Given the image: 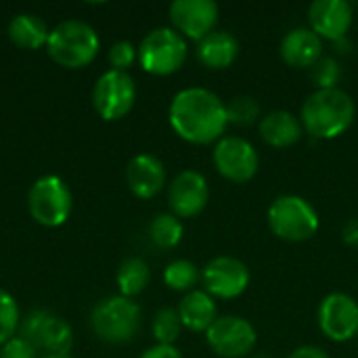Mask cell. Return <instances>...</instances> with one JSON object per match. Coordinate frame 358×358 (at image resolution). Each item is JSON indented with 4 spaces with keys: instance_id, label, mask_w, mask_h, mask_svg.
Wrapping results in <instances>:
<instances>
[{
    "instance_id": "4fadbf2b",
    "label": "cell",
    "mask_w": 358,
    "mask_h": 358,
    "mask_svg": "<svg viewBox=\"0 0 358 358\" xmlns=\"http://www.w3.org/2000/svg\"><path fill=\"white\" fill-rule=\"evenodd\" d=\"M317 323L321 334L336 344L355 340L358 336V302L342 292L325 296L317 310Z\"/></svg>"
},
{
    "instance_id": "30bf717a",
    "label": "cell",
    "mask_w": 358,
    "mask_h": 358,
    "mask_svg": "<svg viewBox=\"0 0 358 358\" xmlns=\"http://www.w3.org/2000/svg\"><path fill=\"white\" fill-rule=\"evenodd\" d=\"M206 342L216 357L243 358L254 355L258 344V331L248 319L224 315L218 317L214 325L206 331Z\"/></svg>"
},
{
    "instance_id": "83f0119b",
    "label": "cell",
    "mask_w": 358,
    "mask_h": 358,
    "mask_svg": "<svg viewBox=\"0 0 358 358\" xmlns=\"http://www.w3.org/2000/svg\"><path fill=\"white\" fill-rule=\"evenodd\" d=\"M17 327H19V306L8 292L0 289V346L6 344L10 338H15Z\"/></svg>"
},
{
    "instance_id": "d6986e66",
    "label": "cell",
    "mask_w": 358,
    "mask_h": 358,
    "mask_svg": "<svg viewBox=\"0 0 358 358\" xmlns=\"http://www.w3.org/2000/svg\"><path fill=\"white\" fill-rule=\"evenodd\" d=\"M241 52V44L235 34L227 29H214L197 42V61L208 69H229Z\"/></svg>"
},
{
    "instance_id": "8fae6325",
    "label": "cell",
    "mask_w": 358,
    "mask_h": 358,
    "mask_svg": "<svg viewBox=\"0 0 358 358\" xmlns=\"http://www.w3.org/2000/svg\"><path fill=\"white\" fill-rule=\"evenodd\" d=\"M21 338H25L36 350L48 352V357L67 355L73 346L71 327L48 310H34L21 323Z\"/></svg>"
},
{
    "instance_id": "ba28073f",
    "label": "cell",
    "mask_w": 358,
    "mask_h": 358,
    "mask_svg": "<svg viewBox=\"0 0 358 358\" xmlns=\"http://www.w3.org/2000/svg\"><path fill=\"white\" fill-rule=\"evenodd\" d=\"M136 101V84L128 71H105L92 88V107L105 122L126 117Z\"/></svg>"
},
{
    "instance_id": "5bb4252c",
    "label": "cell",
    "mask_w": 358,
    "mask_h": 358,
    "mask_svg": "<svg viewBox=\"0 0 358 358\" xmlns=\"http://www.w3.org/2000/svg\"><path fill=\"white\" fill-rule=\"evenodd\" d=\"M172 29L185 40H203L212 34L220 19V8L214 0H174L168 8Z\"/></svg>"
},
{
    "instance_id": "4dcf8cb0",
    "label": "cell",
    "mask_w": 358,
    "mask_h": 358,
    "mask_svg": "<svg viewBox=\"0 0 358 358\" xmlns=\"http://www.w3.org/2000/svg\"><path fill=\"white\" fill-rule=\"evenodd\" d=\"M0 358H38V350L25 338L17 336L0 346Z\"/></svg>"
},
{
    "instance_id": "3957f363",
    "label": "cell",
    "mask_w": 358,
    "mask_h": 358,
    "mask_svg": "<svg viewBox=\"0 0 358 358\" xmlns=\"http://www.w3.org/2000/svg\"><path fill=\"white\" fill-rule=\"evenodd\" d=\"M266 224L271 233L287 243H304L313 239L321 227L315 206L300 195H279L266 210Z\"/></svg>"
},
{
    "instance_id": "8992f818",
    "label": "cell",
    "mask_w": 358,
    "mask_h": 358,
    "mask_svg": "<svg viewBox=\"0 0 358 358\" xmlns=\"http://www.w3.org/2000/svg\"><path fill=\"white\" fill-rule=\"evenodd\" d=\"M189 57V42L172 27L151 29L138 44V63L151 76L176 73Z\"/></svg>"
},
{
    "instance_id": "ffe728a7",
    "label": "cell",
    "mask_w": 358,
    "mask_h": 358,
    "mask_svg": "<svg viewBox=\"0 0 358 358\" xmlns=\"http://www.w3.org/2000/svg\"><path fill=\"white\" fill-rule=\"evenodd\" d=\"M258 132H260V138L268 147L287 149L302 138L304 128H302L300 115H294L292 111H285V109H277L260 117Z\"/></svg>"
},
{
    "instance_id": "7a4b0ae2",
    "label": "cell",
    "mask_w": 358,
    "mask_h": 358,
    "mask_svg": "<svg viewBox=\"0 0 358 358\" xmlns=\"http://www.w3.org/2000/svg\"><path fill=\"white\" fill-rule=\"evenodd\" d=\"M357 120V103L342 88L310 92L300 109V122L306 134L317 141H334L346 134Z\"/></svg>"
},
{
    "instance_id": "f1b7e54d",
    "label": "cell",
    "mask_w": 358,
    "mask_h": 358,
    "mask_svg": "<svg viewBox=\"0 0 358 358\" xmlns=\"http://www.w3.org/2000/svg\"><path fill=\"white\" fill-rule=\"evenodd\" d=\"M313 82L317 86V90H327V88H338L340 76H342V67L334 57L323 55L310 69Z\"/></svg>"
},
{
    "instance_id": "ac0fdd59",
    "label": "cell",
    "mask_w": 358,
    "mask_h": 358,
    "mask_svg": "<svg viewBox=\"0 0 358 358\" xmlns=\"http://www.w3.org/2000/svg\"><path fill=\"white\" fill-rule=\"evenodd\" d=\"M279 52L285 65L294 69H313L323 57V40L310 27H294L283 36Z\"/></svg>"
},
{
    "instance_id": "9c48e42d",
    "label": "cell",
    "mask_w": 358,
    "mask_h": 358,
    "mask_svg": "<svg viewBox=\"0 0 358 358\" xmlns=\"http://www.w3.org/2000/svg\"><path fill=\"white\" fill-rule=\"evenodd\" d=\"M216 172L235 185L250 182L260 170V155L256 147L241 136H222L212 151Z\"/></svg>"
},
{
    "instance_id": "2e32d148",
    "label": "cell",
    "mask_w": 358,
    "mask_h": 358,
    "mask_svg": "<svg viewBox=\"0 0 358 358\" xmlns=\"http://www.w3.org/2000/svg\"><path fill=\"white\" fill-rule=\"evenodd\" d=\"M355 21V8L346 0H315L308 6V27L323 40L340 44Z\"/></svg>"
},
{
    "instance_id": "f546056e",
    "label": "cell",
    "mask_w": 358,
    "mask_h": 358,
    "mask_svg": "<svg viewBox=\"0 0 358 358\" xmlns=\"http://www.w3.org/2000/svg\"><path fill=\"white\" fill-rule=\"evenodd\" d=\"M107 59H109L111 69H115V71H126V69L132 67V63L138 59V48H136L132 42H128V40H120V42H115V44L109 48Z\"/></svg>"
},
{
    "instance_id": "484cf974",
    "label": "cell",
    "mask_w": 358,
    "mask_h": 358,
    "mask_svg": "<svg viewBox=\"0 0 358 358\" xmlns=\"http://www.w3.org/2000/svg\"><path fill=\"white\" fill-rule=\"evenodd\" d=\"M151 331H153V338H155L157 344L174 346V342L180 338V331H182L178 310L176 308L157 310L155 317H153V323H151Z\"/></svg>"
},
{
    "instance_id": "277c9868",
    "label": "cell",
    "mask_w": 358,
    "mask_h": 358,
    "mask_svg": "<svg viewBox=\"0 0 358 358\" xmlns=\"http://www.w3.org/2000/svg\"><path fill=\"white\" fill-rule=\"evenodd\" d=\"M101 48L99 34L92 25L78 19H67L55 25L48 34L46 50L50 59L67 69H80L94 61Z\"/></svg>"
},
{
    "instance_id": "cb8c5ba5",
    "label": "cell",
    "mask_w": 358,
    "mask_h": 358,
    "mask_svg": "<svg viewBox=\"0 0 358 358\" xmlns=\"http://www.w3.org/2000/svg\"><path fill=\"white\" fill-rule=\"evenodd\" d=\"M185 227L182 220L176 218L174 214H157L149 222V239L162 248V250H172L182 241Z\"/></svg>"
},
{
    "instance_id": "e0dca14e",
    "label": "cell",
    "mask_w": 358,
    "mask_h": 358,
    "mask_svg": "<svg viewBox=\"0 0 358 358\" xmlns=\"http://www.w3.org/2000/svg\"><path fill=\"white\" fill-rule=\"evenodd\" d=\"M126 182L138 199H153L166 187V168L151 153L134 155L126 166Z\"/></svg>"
},
{
    "instance_id": "d4e9b609",
    "label": "cell",
    "mask_w": 358,
    "mask_h": 358,
    "mask_svg": "<svg viewBox=\"0 0 358 358\" xmlns=\"http://www.w3.org/2000/svg\"><path fill=\"white\" fill-rule=\"evenodd\" d=\"M201 279L199 268L185 258H178L174 262H170L164 271V283L172 289V292H182L189 294L195 289L197 281Z\"/></svg>"
},
{
    "instance_id": "6da1fadb",
    "label": "cell",
    "mask_w": 358,
    "mask_h": 358,
    "mask_svg": "<svg viewBox=\"0 0 358 358\" xmlns=\"http://www.w3.org/2000/svg\"><path fill=\"white\" fill-rule=\"evenodd\" d=\"M168 122L172 130L191 145L218 143L229 128L224 101L201 86L182 88L172 96Z\"/></svg>"
},
{
    "instance_id": "d6a6232c",
    "label": "cell",
    "mask_w": 358,
    "mask_h": 358,
    "mask_svg": "<svg viewBox=\"0 0 358 358\" xmlns=\"http://www.w3.org/2000/svg\"><path fill=\"white\" fill-rule=\"evenodd\" d=\"M342 241L348 248H358V218H352L342 229Z\"/></svg>"
},
{
    "instance_id": "d590c367",
    "label": "cell",
    "mask_w": 358,
    "mask_h": 358,
    "mask_svg": "<svg viewBox=\"0 0 358 358\" xmlns=\"http://www.w3.org/2000/svg\"><path fill=\"white\" fill-rule=\"evenodd\" d=\"M46 358H71L69 355H61V357H46Z\"/></svg>"
},
{
    "instance_id": "52a82bcc",
    "label": "cell",
    "mask_w": 358,
    "mask_h": 358,
    "mask_svg": "<svg viewBox=\"0 0 358 358\" xmlns=\"http://www.w3.org/2000/svg\"><path fill=\"white\" fill-rule=\"evenodd\" d=\"M27 208L38 224L55 229L67 222L73 208V197L63 178L48 174L31 185L27 193Z\"/></svg>"
},
{
    "instance_id": "836d02e7",
    "label": "cell",
    "mask_w": 358,
    "mask_h": 358,
    "mask_svg": "<svg viewBox=\"0 0 358 358\" xmlns=\"http://www.w3.org/2000/svg\"><path fill=\"white\" fill-rule=\"evenodd\" d=\"M287 358H329V355L323 350V348H319V346H300V348H296L292 355Z\"/></svg>"
},
{
    "instance_id": "9a60e30c",
    "label": "cell",
    "mask_w": 358,
    "mask_h": 358,
    "mask_svg": "<svg viewBox=\"0 0 358 358\" xmlns=\"http://www.w3.org/2000/svg\"><path fill=\"white\" fill-rule=\"evenodd\" d=\"M210 201V187L201 172L182 170L168 185V206L170 214L176 218H195L199 216Z\"/></svg>"
},
{
    "instance_id": "44dd1931",
    "label": "cell",
    "mask_w": 358,
    "mask_h": 358,
    "mask_svg": "<svg viewBox=\"0 0 358 358\" xmlns=\"http://www.w3.org/2000/svg\"><path fill=\"white\" fill-rule=\"evenodd\" d=\"M176 310H178L182 329H189L193 334H206L218 319L216 300L203 289H193L185 294Z\"/></svg>"
},
{
    "instance_id": "603a6c76",
    "label": "cell",
    "mask_w": 358,
    "mask_h": 358,
    "mask_svg": "<svg viewBox=\"0 0 358 358\" xmlns=\"http://www.w3.org/2000/svg\"><path fill=\"white\" fill-rule=\"evenodd\" d=\"M115 281H117L120 296L132 300L134 296L143 294L145 287L149 285L151 271H149V266H147L145 260H141V258H126L120 264V271H117Z\"/></svg>"
},
{
    "instance_id": "e575fe53",
    "label": "cell",
    "mask_w": 358,
    "mask_h": 358,
    "mask_svg": "<svg viewBox=\"0 0 358 358\" xmlns=\"http://www.w3.org/2000/svg\"><path fill=\"white\" fill-rule=\"evenodd\" d=\"M252 358H275V357H271L268 352H254V355H252Z\"/></svg>"
},
{
    "instance_id": "7c38bea8",
    "label": "cell",
    "mask_w": 358,
    "mask_h": 358,
    "mask_svg": "<svg viewBox=\"0 0 358 358\" xmlns=\"http://www.w3.org/2000/svg\"><path fill=\"white\" fill-rule=\"evenodd\" d=\"M252 275L243 260L233 256H216L201 271L203 292L214 300H235L250 287Z\"/></svg>"
},
{
    "instance_id": "7402d4cb",
    "label": "cell",
    "mask_w": 358,
    "mask_h": 358,
    "mask_svg": "<svg viewBox=\"0 0 358 358\" xmlns=\"http://www.w3.org/2000/svg\"><path fill=\"white\" fill-rule=\"evenodd\" d=\"M48 34L50 31H48L46 23L40 17L29 15V13H21L8 23V38L19 48L38 50V48L46 46Z\"/></svg>"
},
{
    "instance_id": "1f68e13d",
    "label": "cell",
    "mask_w": 358,
    "mask_h": 358,
    "mask_svg": "<svg viewBox=\"0 0 358 358\" xmlns=\"http://www.w3.org/2000/svg\"><path fill=\"white\" fill-rule=\"evenodd\" d=\"M138 358H182L180 350L176 346H164V344H155L151 348H147Z\"/></svg>"
},
{
    "instance_id": "4316f807",
    "label": "cell",
    "mask_w": 358,
    "mask_h": 358,
    "mask_svg": "<svg viewBox=\"0 0 358 358\" xmlns=\"http://www.w3.org/2000/svg\"><path fill=\"white\" fill-rule=\"evenodd\" d=\"M229 124L233 126H252L260 120V105L250 94H237L224 103Z\"/></svg>"
},
{
    "instance_id": "5b68a950",
    "label": "cell",
    "mask_w": 358,
    "mask_h": 358,
    "mask_svg": "<svg viewBox=\"0 0 358 358\" xmlns=\"http://www.w3.org/2000/svg\"><path fill=\"white\" fill-rule=\"evenodd\" d=\"M141 306L124 296L99 302L90 315L92 331L107 344H128L141 329Z\"/></svg>"
}]
</instances>
